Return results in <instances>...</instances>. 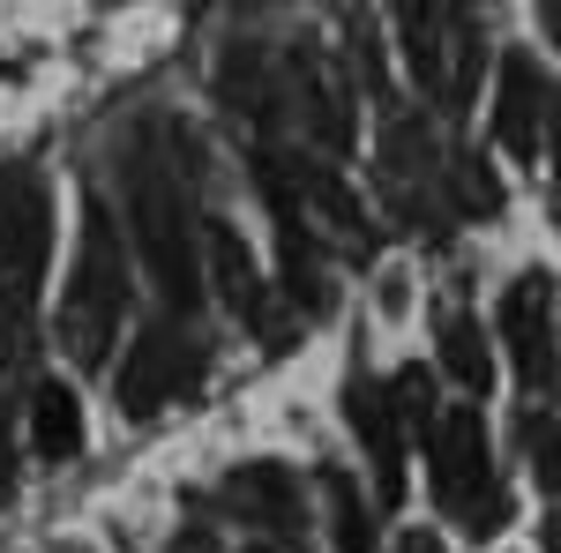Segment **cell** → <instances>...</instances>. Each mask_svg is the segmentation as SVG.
I'll list each match as a JSON object with an SVG mask.
<instances>
[{
  "instance_id": "1",
  "label": "cell",
  "mask_w": 561,
  "mask_h": 553,
  "mask_svg": "<svg viewBox=\"0 0 561 553\" xmlns=\"http://www.w3.org/2000/svg\"><path fill=\"white\" fill-rule=\"evenodd\" d=\"M128 232H135V255L150 269L158 299L180 307V314H195V299H203V255L210 247H195L203 224H195L187 158H180L165 135H150L128 165Z\"/></svg>"
},
{
  "instance_id": "2",
  "label": "cell",
  "mask_w": 561,
  "mask_h": 553,
  "mask_svg": "<svg viewBox=\"0 0 561 553\" xmlns=\"http://www.w3.org/2000/svg\"><path fill=\"white\" fill-rule=\"evenodd\" d=\"M128 307H135V262H128V240H121V217L105 210V195H83L76 255H68V277H60V352L98 375L121 344Z\"/></svg>"
},
{
  "instance_id": "3",
  "label": "cell",
  "mask_w": 561,
  "mask_h": 553,
  "mask_svg": "<svg viewBox=\"0 0 561 553\" xmlns=\"http://www.w3.org/2000/svg\"><path fill=\"white\" fill-rule=\"evenodd\" d=\"M45 262H53V195L38 172H0V367L8 375L31 367Z\"/></svg>"
},
{
  "instance_id": "4",
  "label": "cell",
  "mask_w": 561,
  "mask_h": 553,
  "mask_svg": "<svg viewBox=\"0 0 561 553\" xmlns=\"http://www.w3.org/2000/svg\"><path fill=\"white\" fill-rule=\"evenodd\" d=\"M397 45L420 97H434L442 113H465L479 90V23L457 0H397Z\"/></svg>"
},
{
  "instance_id": "5",
  "label": "cell",
  "mask_w": 561,
  "mask_h": 553,
  "mask_svg": "<svg viewBox=\"0 0 561 553\" xmlns=\"http://www.w3.org/2000/svg\"><path fill=\"white\" fill-rule=\"evenodd\" d=\"M434 449V502L457 516L472 539H494L502 523H510V494H502V479H494V449H486V419H479V404H449L427 434Z\"/></svg>"
},
{
  "instance_id": "6",
  "label": "cell",
  "mask_w": 561,
  "mask_h": 553,
  "mask_svg": "<svg viewBox=\"0 0 561 553\" xmlns=\"http://www.w3.org/2000/svg\"><path fill=\"white\" fill-rule=\"evenodd\" d=\"M203 367H210V344L195 330V314H150L142 330H135L128 359H121V375H113V396H121V412L128 419H158L165 404H180L187 389L203 382Z\"/></svg>"
},
{
  "instance_id": "7",
  "label": "cell",
  "mask_w": 561,
  "mask_h": 553,
  "mask_svg": "<svg viewBox=\"0 0 561 553\" xmlns=\"http://www.w3.org/2000/svg\"><path fill=\"white\" fill-rule=\"evenodd\" d=\"M502 344H510V367H517L524 396H547L561 382V330H554V277L547 269H524L517 285L502 292Z\"/></svg>"
},
{
  "instance_id": "8",
  "label": "cell",
  "mask_w": 561,
  "mask_h": 553,
  "mask_svg": "<svg viewBox=\"0 0 561 553\" xmlns=\"http://www.w3.org/2000/svg\"><path fill=\"white\" fill-rule=\"evenodd\" d=\"M375 158H382V195L397 203V217H412V224H427L434 217V187H442V158H434V142L420 120H404L397 105L382 97V142H375Z\"/></svg>"
},
{
  "instance_id": "9",
  "label": "cell",
  "mask_w": 561,
  "mask_h": 553,
  "mask_svg": "<svg viewBox=\"0 0 561 553\" xmlns=\"http://www.w3.org/2000/svg\"><path fill=\"white\" fill-rule=\"evenodd\" d=\"M345 419L367 449V471H375V494L382 502H404V412H397V389H382L375 375H352L345 382Z\"/></svg>"
},
{
  "instance_id": "10",
  "label": "cell",
  "mask_w": 561,
  "mask_h": 553,
  "mask_svg": "<svg viewBox=\"0 0 561 553\" xmlns=\"http://www.w3.org/2000/svg\"><path fill=\"white\" fill-rule=\"evenodd\" d=\"M285 76H293V113H300V128L314 135V150L345 158L352 150V90H345V76H337V60H330L322 45H300Z\"/></svg>"
},
{
  "instance_id": "11",
  "label": "cell",
  "mask_w": 561,
  "mask_h": 553,
  "mask_svg": "<svg viewBox=\"0 0 561 553\" xmlns=\"http://www.w3.org/2000/svg\"><path fill=\"white\" fill-rule=\"evenodd\" d=\"M547 97H554V83L539 76V60L531 53H510L502 60V83H494V142L510 158H524V165L547 142Z\"/></svg>"
},
{
  "instance_id": "12",
  "label": "cell",
  "mask_w": 561,
  "mask_h": 553,
  "mask_svg": "<svg viewBox=\"0 0 561 553\" xmlns=\"http://www.w3.org/2000/svg\"><path fill=\"white\" fill-rule=\"evenodd\" d=\"M203 247H210V285H217V299H225V314H240L255 337H277V330H285V322H277V299H270V285L255 277L240 232H232V224H203Z\"/></svg>"
},
{
  "instance_id": "13",
  "label": "cell",
  "mask_w": 561,
  "mask_h": 553,
  "mask_svg": "<svg viewBox=\"0 0 561 553\" xmlns=\"http://www.w3.org/2000/svg\"><path fill=\"white\" fill-rule=\"evenodd\" d=\"M217 509H232L240 523H262V531H300V486L285 464H232L217 486Z\"/></svg>"
},
{
  "instance_id": "14",
  "label": "cell",
  "mask_w": 561,
  "mask_h": 553,
  "mask_svg": "<svg viewBox=\"0 0 561 553\" xmlns=\"http://www.w3.org/2000/svg\"><path fill=\"white\" fill-rule=\"evenodd\" d=\"M434 344H442V375L457 389H472V396H486V382H494V344H486L472 307H442Z\"/></svg>"
},
{
  "instance_id": "15",
  "label": "cell",
  "mask_w": 561,
  "mask_h": 553,
  "mask_svg": "<svg viewBox=\"0 0 561 553\" xmlns=\"http://www.w3.org/2000/svg\"><path fill=\"white\" fill-rule=\"evenodd\" d=\"M293 172V187H300V203H307V217H322L345 247H367V210H359V195H352L345 180L330 165H314V158H300V165H285Z\"/></svg>"
},
{
  "instance_id": "16",
  "label": "cell",
  "mask_w": 561,
  "mask_h": 553,
  "mask_svg": "<svg viewBox=\"0 0 561 553\" xmlns=\"http://www.w3.org/2000/svg\"><path fill=\"white\" fill-rule=\"evenodd\" d=\"M31 449H38L45 464H68L83 449V404H76V389L38 382V396H31Z\"/></svg>"
},
{
  "instance_id": "17",
  "label": "cell",
  "mask_w": 561,
  "mask_h": 553,
  "mask_svg": "<svg viewBox=\"0 0 561 553\" xmlns=\"http://www.w3.org/2000/svg\"><path fill=\"white\" fill-rule=\"evenodd\" d=\"M322 494H330L337 553H375V516H367V502H359V486H352L345 471H330V479H322Z\"/></svg>"
},
{
  "instance_id": "18",
  "label": "cell",
  "mask_w": 561,
  "mask_h": 553,
  "mask_svg": "<svg viewBox=\"0 0 561 553\" xmlns=\"http://www.w3.org/2000/svg\"><path fill=\"white\" fill-rule=\"evenodd\" d=\"M524 457H531L539 494H561V419L554 412H524Z\"/></svg>"
},
{
  "instance_id": "19",
  "label": "cell",
  "mask_w": 561,
  "mask_h": 553,
  "mask_svg": "<svg viewBox=\"0 0 561 553\" xmlns=\"http://www.w3.org/2000/svg\"><path fill=\"white\" fill-rule=\"evenodd\" d=\"M449 195H457V210H472V217L502 210V187H494V172L479 158H449Z\"/></svg>"
},
{
  "instance_id": "20",
  "label": "cell",
  "mask_w": 561,
  "mask_h": 553,
  "mask_svg": "<svg viewBox=\"0 0 561 553\" xmlns=\"http://www.w3.org/2000/svg\"><path fill=\"white\" fill-rule=\"evenodd\" d=\"M389 389H397V412H404V426L434 434V382H427V375H420V367H404Z\"/></svg>"
},
{
  "instance_id": "21",
  "label": "cell",
  "mask_w": 561,
  "mask_h": 553,
  "mask_svg": "<svg viewBox=\"0 0 561 553\" xmlns=\"http://www.w3.org/2000/svg\"><path fill=\"white\" fill-rule=\"evenodd\" d=\"M547 158H554V172H561V90L547 97Z\"/></svg>"
},
{
  "instance_id": "22",
  "label": "cell",
  "mask_w": 561,
  "mask_h": 553,
  "mask_svg": "<svg viewBox=\"0 0 561 553\" xmlns=\"http://www.w3.org/2000/svg\"><path fill=\"white\" fill-rule=\"evenodd\" d=\"M397 553H442V539H427V531H404V539H397Z\"/></svg>"
},
{
  "instance_id": "23",
  "label": "cell",
  "mask_w": 561,
  "mask_h": 553,
  "mask_svg": "<svg viewBox=\"0 0 561 553\" xmlns=\"http://www.w3.org/2000/svg\"><path fill=\"white\" fill-rule=\"evenodd\" d=\"M539 23H547V38L561 45V0H539Z\"/></svg>"
},
{
  "instance_id": "24",
  "label": "cell",
  "mask_w": 561,
  "mask_h": 553,
  "mask_svg": "<svg viewBox=\"0 0 561 553\" xmlns=\"http://www.w3.org/2000/svg\"><path fill=\"white\" fill-rule=\"evenodd\" d=\"M547 553H561V509L547 516Z\"/></svg>"
},
{
  "instance_id": "25",
  "label": "cell",
  "mask_w": 561,
  "mask_h": 553,
  "mask_svg": "<svg viewBox=\"0 0 561 553\" xmlns=\"http://www.w3.org/2000/svg\"><path fill=\"white\" fill-rule=\"evenodd\" d=\"M173 553H210V539H203V531H195V539H187V546H173Z\"/></svg>"
},
{
  "instance_id": "26",
  "label": "cell",
  "mask_w": 561,
  "mask_h": 553,
  "mask_svg": "<svg viewBox=\"0 0 561 553\" xmlns=\"http://www.w3.org/2000/svg\"><path fill=\"white\" fill-rule=\"evenodd\" d=\"M248 553H277V546H248Z\"/></svg>"
}]
</instances>
